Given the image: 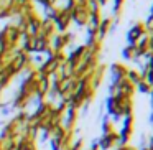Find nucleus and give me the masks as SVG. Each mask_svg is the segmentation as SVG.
<instances>
[{
    "instance_id": "obj_1",
    "label": "nucleus",
    "mask_w": 153,
    "mask_h": 150,
    "mask_svg": "<svg viewBox=\"0 0 153 150\" xmlns=\"http://www.w3.org/2000/svg\"><path fill=\"white\" fill-rule=\"evenodd\" d=\"M145 33V28H143V25H135V27L132 28V30L128 31V41H130V45H133L135 46V43H137V40H138L142 35Z\"/></svg>"
},
{
    "instance_id": "obj_2",
    "label": "nucleus",
    "mask_w": 153,
    "mask_h": 150,
    "mask_svg": "<svg viewBox=\"0 0 153 150\" xmlns=\"http://www.w3.org/2000/svg\"><path fill=\"white\" fill-rule=\"evenodd\" d=\"M135 87H137V89L140 91V93H145V94H148V93H150V86H148V84L145 83V81H140V83L137 84Z\"/></svg>"
},
{
    "instance_id": "obj_3",
    "label": "nucleus",
    "mask_w": 153,
    "mask_h": 150,
    "mask_svg": "<svg viewBox=\"0 0 153 150\" xmlns=\"http://www.w3.org/2000/svg\"><path fill=\"white\" fill-rule=\"evenodd\" d=\"M145 149H148V150H153V135L150 137L148 140H146V145H145Z\"/></svg>"
},
{
    "instance_id": "obj_4",
    "label": "nucleus",
    "mask_w": 153,
    "mask_h": 150,
    "mask_svg": "<svg viewBox=\"0 0 153 150\" xmlns=\"http://www.w3.org/2000/svg\"><path fill=\"white\" fill-rule=\"evenodd\" d=\"M140 150H148V149H145V147H142V149H140Z\"/></svg>"
}]
</instances>
